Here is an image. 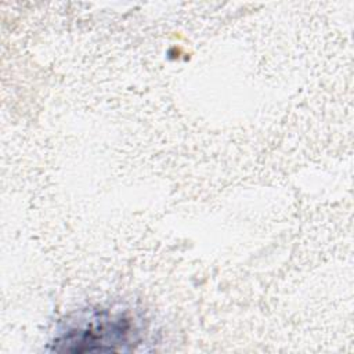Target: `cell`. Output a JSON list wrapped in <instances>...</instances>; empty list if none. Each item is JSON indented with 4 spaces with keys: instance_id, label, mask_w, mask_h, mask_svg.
Instances as JSON below:
<instances>
[{
    "instance_id": "cell-1",
    "label": "cell",
    "mask_w": 354,
    "mask_h": 354,
    "mask_svg": "<svg viewBox=\"0 0 354 354\" xmlns=\"http://www.w3.org/2000/svg\"><path fill=\"white\" fill-rule=\"evenodd\" d=\"M141 332L140 322L129 311L90 310L66 321L54 344L73 353L124 350L126 344L140 343Z\"/></svg>"
}]
</instances>
